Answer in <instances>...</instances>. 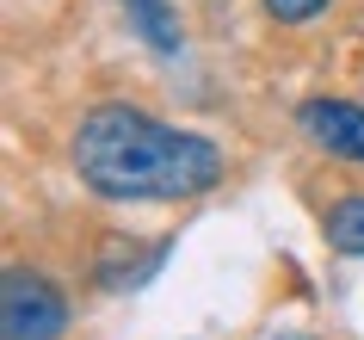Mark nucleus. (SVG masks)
<instances>
[{
  "label": "nucleus",
  "instance_id": "f257e3e1",
  "mask_svg": "<svg viewBox=\"0 0 364 340\" xmlns=\"http://www.w3.org/2000/svg\"><path fill=\"white\" fill-rule=\"evenodd\" d=\"M68 161H75L80 186L105 198V205H179V198H204L223 180V149L198 130H173L142 105L105 99L93 112H80L68 136Z\"/></svg>",
  "mask_w": 364,
  "mask_h": 340
},
{
  "label": "nucleus",
  "instance_id": "f03ea898",
  "mask_svg": "<svg viewBox=\"0 0 364 340\" xmlns=\"http://www.w3.org/2000/svg\"><path fill=\"white\" fill-rule=\"evenodd\" d=\"M0 334L6 340L68 334V297L56 291V279H43L38 266H6V279H0Z\"/></svg>",
  "mask_w": 364,
  "mask_h": 340
},
{
  "label": "nucleus",
  "instance_id": "7ed1b4c3",
  "mask_svg": "<svg viewBox=\"0 0 364 340\" xmlns=\"http://www.w3.org/2000/svg\"><path fill=\"white\" fill-rule=\"evenodd\" d=\"M296 130L315 149L364 168V105H352V99H303L296 105Z\"/></svg>",
  "mask_w": 364,
  "mask_h": 340
},
{
  "label": "nucleus",
  "instance_id": "20e7f679",
  "mask_svg": "<svg viewBox=\"0 0 364 340\" xmlns=\"http://www.w3.org/2000/svg\"><path fill=\"white\" fill-rule=\"evenodd\" d=\"M124 13H130V31L149 43V50H161V56H179L186 31H179L173 0H124Z\"/></svg>",
  "mask_w": 364,
  "mask_h": 340
},
{
  "label": "nucleus",
  "instance_id": "39448f33",
  "mask_svg": "<svg viewBox=\"0 0 364 340\" xmlns=\"http://www.w3.org/2000/svg\"><path fill=\"white\" fill-rule=\"evenodd\" d=\"M327 247L364 260V198H340V205L327 210Z\"/></svg>",
  "mask_w": 364,
  "mask_h": 340
},
{
  "label": "nucleus",
  "instance_id": "423d86ee",
  "mask_svg": "<svg viewBox=\"0 0 364 340\" xmlns=\"http://www.w3.org/2000/svg\"><path fill=\"white\" fill-rule=\"evenodd\" d=\"M333 0H266V19L278 25H309V19H321Z\"/></svg>",
  "mask_w": 364,
  "mask_h": 340
},
{
  "label": "nucleus",
  "instance_id": "0eeeda50",
  "mask_svg": "<svg viewBox=\"0 0 364 340\" xmlns=\"http://www.w3.org/2000/svg\"><path fill=\"white\" fill-rule=\"evenodd\" d=\"M272 340H278V334H272Z\"/></svg>",
  "mask_w": 364,
  "mask_h": 340
}]
</instances>
